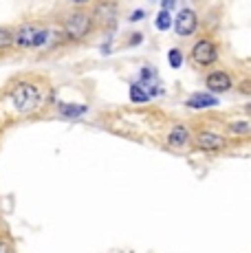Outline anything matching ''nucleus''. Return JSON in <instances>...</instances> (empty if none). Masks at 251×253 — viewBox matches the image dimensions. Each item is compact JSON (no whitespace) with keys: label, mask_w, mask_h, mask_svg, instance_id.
Here are the masks:
<instances>
[{"label":"nucleus","mask_w":251,"mask_h":253,"mask_svg":"<svg viewBox=\"0 0 251 253\" xmlns=\"http://www.w3.org/2000/svg\"><path fill=\"white\" fill-rule=\"evenodd\" d=\"M53 31L42 24H20L18 29H13V46L22 48V51H36V48H44L49 46Z\"/></svg>","instance_id":"obj_1"},{"label":"nucleus","mask_w":251,"mask_h":253,"mask_svg":"<svg viewBox=\"0 0 251 253\" xmlns=\"http://www.w3.org/2000/svg\"><path fill=\"white\" fill-rule=\"evenodd\" d=\"M9 101H11V108L20 115L33 113V110L40 106L42 101V92L36 84L31 82H18L16 86L9 92Z\"/></svg>","instance_id":"obj_2"},{"label":"nucleus","mask_w":251,"mask_h":253,"mask_svg":"<svg viewBox=\"0 0 251 253\" xmlns=\"http://www.w3.org/2000/svg\"><path fill=\"white\" fill-rule=\"evenodd\" d=\"M93 27H95L93 13L75 11V13H71V16L64 20V29H62V33H64L66 40L80 42V40H84L86 36H90Z\"/></svg>","instance_id":"obj_3"},{"label":"nucleus","mask_w":251,"mask_h":253,"mask_svg":"<svg viewBox=\"0 0 251 253\" xmlns=\"http://www.w3.org/2000/svg\"><path fill=\"white\" fill-rule=\"evenodd\" d=\"M192 60H194L196 66H211L216 60H218V48L211 40H199L194 46H192Z\"/></svg>","instance_id":"obj_4"},{"label":"nucleus","mask_w":251,"mask_h":253,"mask_svg":"<svg viewBox=\"0 0 251 253\" xmlns=\"http://www.w3.org/2000/svg\"><path fill=\"white\" fill-rule=\"evenodd\" d=\"M196 27H199V18H196V11L190 7L181 9L174 18V31L181 38H190L196 33Z\"/></svg>","instance_id":"obj_5"},{"label":"nucleus","mask_w":251,"mask_h":253,"mask_svg":"<svg viewBox=\"0 0 251 253\" xmlns=\"http://www.w3.org/2000/svg\"><path fill=\"white\" fill-rule=\"evenodd\" d=\"M205 84H207V88H209V92H227V90H231V86H234V80L229 77V73L214 71L207 75Z\"/></svg>","instance_id":"obj_6"},{"label":"nucleus","mask_w":251,"mask_h":253,"mask_svg":"<svg viewBox=\"0 0 251 253\" xmlns=\"http://www.w3.org/2000/svg\"><path fill=\"white\" fill-rule=\"evenodd\" d=\"M196 145H199L201 150H205V152H218V150H223L227 143H225V139L220 137V134L203 130V132L196 134Z\"/></svg>","instance_id":"obj_7"},{"label":"nucleus","mask_w":251,"mask_h":253,"mask_svg":"<svg viewBox=\"0 0 251 253\" xmlns=\"http://www.w3.org/2000/svg\"><path fill=\"white\" fill-rule=\"evenodd\" d=\"M218 97L211 95V92H194L192 97H187L185 106L192 110H203V108H214V106H218Z\"/></svg>","instance_id":"obj_8"},{"label":"nucleus","mask_w":251,"mask_h":253,"mask_svg":"<svg viewBox=\"0 0 251 253\" xmlns=\"http://www.w3.org/2000/svg\"><path fill=\"white\" fill-rule=\"evenodd\" d=\"M115 16H117V7H115L113 2H101L93 11V20L104 24V27H110V24L115 22Z\"/></svg>","instance_id":"obj_9"},{"label":"nucleus","mask_w":251,"mask_h":253,"mask_svg":"<svg viewBox=\"0 0 251 253\" xmlns=\"http://www.w3.org/2000/svg\"><path fill=\"white\" fill-rule=\"evenodd\" d=\"M190 143V130L185 128V126H174V128L170 130V134H167V145H172V148H183V145Z\"/></svg>","instance_id":"obj_10"},{"label":"nucleus","mask_w":251,"mask_h":253,"mask_svg":"<svg viewBox=\"0 0 251 253\" xmlns=\"http://www.w3.org/2000/svg\"><path fill=\"white\" fill-rule=\"evenodd\" d=\"M57 110H60V115L66 117V119H80L88 108H86V106H77V104H60Z\"/></svg>","instance_id":"obj_11"},{"label":"nucleus","mask_w":251,"mask_h":253,"mask_svg":"<svg viewBox=\"0 0 251 253\" xmlns=\"http://www.w3.org/2000/svg\"><path fill=\"white\" fill-rule=\"evenodd\" d=\"M130 101L132 104H146V101H150V92L143 88L141 84H130Z\"/></svg>","instance_id":"obj_12"},{"label":"nucleus","mask_w":251,"mask_h":253,"mask_svg":"<svg viewBox=\"0 0 251 253\" xmlns=\"http://www.w3.org/2000/svg\"><path fill=\"white\" fill-rule=\"evenodd\" d=\"M174 24V20H172V13L170 9H161V11L157 13V20H154V27L159 29V31H167V29Z\"/></svg>","instance_id":"obj_13"},{"label":"nucleus","mask_w":251,"mask_h":253,"mask_svg":"<svg viewBox=\"0 0 251 253\" xmlns=\"http://www.w3.org/2000/svg\"><path fill=\"white\" fill-rule=\"evenodd\" d=\"M13 46V29L9 27H0V51Z\"/></svg>","instance_id":"obj_14"},{"label":"nucleus","mask_w":251,"mask_h":253,"mask_svg":"<svg viewBox=\"0 0 251 253\" xmlns=\"http://www.w3.org/2000/svg\"><path fill=\"white\" fill-rule=\"evenodd\" d=\"M167 62H170L172 69H181L183 66V53L178 51V48H172V51L167 53Z\"/></svg>","instance_id":"obj_15"},{"label":"nucleus","mask_w":251,"mask_h":253,"mask_svg":"<svg viewBox=\"0 0 251 253\" xmlns=\"http://www.w3.org/2000/svg\"><path fill=\"white\" fill-rule=\"evenodd\" d=\"M229 130H231V132H249L251 126L249 124H231Z\"/></svg>","instance_id":"obj_16"},{"label":"nucleus","mask_w":251,"mask_h":253,"mask_svg":"<svg viewBox=\"0 0 251 253\" xmlns=\"http://www.w3.org/2000/svg\"><path fill=\"white\" fill-rule=\"evenodd\" d=\"M143 18H146V11H143V9H137V11L130 16V22H139V20H143Z\"/></svg>","instance_id":"obj_17"},{"label":"nucleus","mask_w":251,"mask_h":253,"mask_svg":"<svg viewBox=\"0 0 251 253\" xmlns=\"http://www.w3.org/2000/svg\"><path fill=\"white\" fill-rule=\"evenodd\" d=\"M176 0H161V9H172Z\"/></svg>","instance_id":"obj_18"},{"label":"nucleus","mask_w":251,"mask_h":253,"mask_svg":"<svg viewBox=\"0 0 251 253\" xmlns=\"http://www.w3.org/2000/svg\"><path fill=\"white\" fill-rule=\"evenodd\" d=\"M139 42H141V36H139V33H134V36H132V38H130V46L139 44Z\"/></svg>","instance_id":"obj_19"},{"label":"nucleus","mask_w":251,"mask_h":253,"mask_svg":"<svg viewBox=\"0 0 251 253\" xmlns=\"http://www.w3.org/2000/svg\"><path fill=\"white\" fill-rule=\"evenodd\" d=\"M71 2H73V4H77V7H82V4H88L90 0H71Z\"/></svg>","instance_id":"obj_20"}]
</instances>
